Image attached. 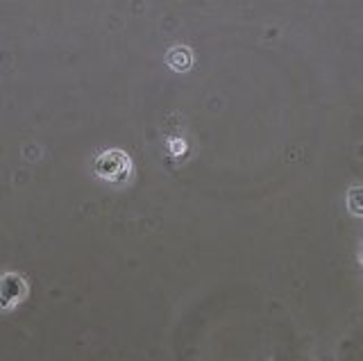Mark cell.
Wrapping results in <instances>:
<instances>
[{
	"mask_svg": "<svg viewBox=\"0 0 363 361\" xmlns=\"http://www.w3.org/2000/svg\"><path fill=\"white\" fill-rule=\"evenodd\" d=\"M98 173L107 179H120L129 173V162L123 153H105L98 159Z\"/></svg>",
	"mask_w": 363,
	"mask_h": 361,
	"instance_id": "cell-1",
	"label": "cell"
},
{
	"mask_svg": "<svg viewBox=\"0 0 363 361\" xmlns=\"http://www.w3.org/2000/svg\"><path fill=\"white\" fill-rule=\"evenodd\" d=\"M350 209L355 214H363V189H355L350 194Z\"/></svg>",
	"mask_w": 363,
	"mask_h": 361,
	"instance_id": "cell-2",
	"label": "cell"
}]
</instances>
